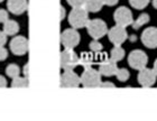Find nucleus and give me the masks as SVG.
Here are the masks:
<instances>
[{"instance_id":"1","label":"nucleus","mask_w":157,"mask_h":121,"mask_svg":"<svg viewBox=\"0 0 157 121\" xmlns=\"http://www.w3.org/2000/svg\"><path fill=\"white\" fill-rule=\"evenodd\" d=\"M89 11L85 9L84 7H78V8H73L72 11L69 15V23L70 25L78 29V28H83L86 27L89 23Z\"/></svg>"},{"instance_id":"2","label":"nucleus","mask_w":157,"mask_h":121,"mask_svg":"<svg viewBox=\"0 0 157 121\" xmlns=\"http://www.w3.org/2000/svg\"><path fill=\"white\" fill-rule=\"evenodd\" d=\"M101 74L99 71L89 67V69H84V72L82 73L81 75V84L84 88L88 89H94L99 88L101 85Z\"/></svg>"},{"instance_id":"3","label":"nucleus","mask_w":157,"mask_h":121,"mask_svg":"<svg viewBox=\"0 0 157 121\" xmlns=\"http://www.w3.org/2000/svg\"><path fill=\"white\" fill-rule=\"evenodd\" d=\"M86 29H88L89 35L93 38V40H99L108 33V27L107 24L101 19H91L89 20L88 25H86Z\"/></svg>"},{"instance_id":"4","label":"nucleus","mask_w":157,"mask_h":121,"mask_svg":"<svg viewBox=\"0 0 157 121\" xmlns=\"http://www.w3.org/2000/svg\"><path fill=\"white\" fill-rule=\"evenodd\" d=\"M80 64V56L72 48H65L61 53V67L65 70H73Z\"/></svg>"},{"instance_id":"5","label":"nucleus","mask_w":157,"mask_h":121,"mask_svg":"<svg viewBox=\"0 0 157 121\" xmlns=\"http://www.w3.org/2000/svg\"><path fill=\"white\" fill-rule=\"evenodd\" d=\"M80 34L75 28H67L61 34V43L65 48H74L80 43Z\"/></svg>"},{"instance_id":"6","label":"nucleus","mask_w":157,"mask_h":121,"mask_svg":"<svg viewBox=\"0 0 157 121\" xmlns=\"http://www.w3.org/2000/svg\"><path fill=\"white\" fill-rule=\"evenodd\" d=\"M28 47H29L28 40L24 36H15L13 40H10L9 48L13 55H25L28 52Z\"/></svg>"},{"instance_id":"7","label":"nucleus","mask_w":157,"mask_h":121,"mask_svg":"<svg viewBox=\"0 0 157 121\" xmlns=\"http://www.w3.org/2000/svg\"><path fill=\"white\" fill-rule=\"evenodd\" d=\"M147 61H148L147 55L143 51H139V49L132 51L129 54V56H128V63H129V65L132 69L138 70V71H140V70L146 67Z\"/></svg>"},{"instance_id":"8","label":"nucleus","mask_w":157,"mask_h":121,"mask_svg":"<svg viewBox=\"0 0 157 121\" xmlns=\"http://www.w3.org/2000/svg\"><path fill=\"white\" fill-rule=\"evenodd\" d=\"M113 19H115L117 25L122 27H127L134 23L132 13H130V10L128 9L127 7H119L115 11Z\"/></svg>"},{"instance_id":"9","label":"nucleus","mask_w":157,"mask_h":121,"mask_svg":"<svg viewBox=\"0 0 157 121\" xmlns=\"http://www.w3.org/2000/svg\"><path fill=\"white\" fill-rule=\"evenodd\" d=\"M59 84L62 88L66 89H74L78 88L81 84V78H78L75 73L73 72V70H65L64 73L61 75Z\"/></svg>"},{"instance_id":"10","label":"nucleus","mask_w":157,"mask_h":121,"mask_svg":"<svg viewBox=\"0 0 157 121\" xmlns=\"http://www.w3.org/2000/svg\"><path fill=\"white\" fill-rule=\"evenodd\" d=\"M108 36L110 42L115 46H121V44H124V40H127L128 34L124 29V27L117 25V26L112 27L110 30H108Z\"/></svg>"},{"instance_id":"11","label":"nucleus","mask_w":157,"mask_h":121,"mask_svg":"<svg viewBox=\"0 0 157 121\" xmlns=\"http://www.w3.org/2000/svg\"><path fill=\"white\" fill-rule=\"evenodd\" d=\"M156 73H155L154 70L151 69H143L139 71V74H138V82L139 84L143 86V88H151L153 86L156 81Z\"/></svg>"},{"instance_id":"12","label":"nucleus","mask_w":157,"mask_h":121,"mask_svg":"<svg viewBox=\"0 0 157 121\" xmlns=\"http://www.w3.org/2000/svg\"><path fill=\"white\" fill-rule=\"evenodd\" d=\"M141 42L148 48H156L157 47V28L149 27L145 29L141 34Z\"/></svg>"},{"instance_id":"13","label":"nucleus","mask_w":157,"mask_h":121,"mask_svg":"<svg viewBox=\"0 0 157 121\" xmlns=\"http://www.w3.org/2000/svg\"><path fill=\"white\" fill-rule=\"evenodd\" d=\"M7 8L13 15H23L28 9V2L27 0H8L7 1Z\"/></svg>"},{"instance_id":"14","label":"nucleus","mask_w":157,"mask_h":121,"mask_svg":"<svg viewBox=\"0 0 157 121\" xmlns=\"http://www.w3.org/2000/svg\"><path fill=\"white\" fill-rule=\"evenodd\" d=\"M117 71H118L117 64L112 59H105V62L101 63V65L99 67V72L103 76L116 75Z\"/></svg>"},{"instance_id":"15","label":"nucleus","mask_w":157,"mask_h":121,"mask_svg":"<svg viewBox=\"0 0 157 121\" xmlns=\"http://www.w3.org/2000/svg\"><path fill=\"white\" fill-rule=\"evenodd\" d=\"M2 30L8 35V36H15L19 32V24L15 20L8 19L5 24H2Z\"/></svg>"},{"instance_id":"16","label":"nucleus","mask_w":157,"mask_h":121,"mask_svg":"<svg viewBox=\"0 0 157 121\" xmlns=\"http://www.w3.org/2000/svg\"><path fill=\"white\" fill-rule=\"evenodd\" d=\"M102 6V0H85L84 3V8L90 13H98L99 10H101Z\"/></svg>"},{"instance_id":"17","label":"nucleus","mask_w":157,"mask_h":121,"mask_svg":"<svg viewBox=\"0 0 157 121\" xmlns=\"http://www.w3.org/2000/svg\"><path fill=\"white\" fill-rule=\"evenodd\" d=\"M94 61H95L94 56L92 55L91 53H83V54L80 56V64H81L84 69L91 67V65L93 64Z\"/></svg>"},{"instance_id":"18","label":"nucleus","mask_w":157,"mask_h":121,"mask_svg":"<svg viewBox=\"0 0 157 121\" xmlns=\"http://www.w3.org/2000/svg\"><path fill=\"white\" fill-rule=\"evenodd\" d=\"M29 85V82H28V78H25V76H17L15 79H13L11 81V88L15 89H24L27 88Z\"/></svg>"},{"instance_id":"19","label":"nucleus","mask_w":157,"mask_h":121,"mask_svg":"<svg viewBox=\"0 0 157 121\" xmlns=\"http://www.w3.org/2000/svg\"><path fill=\"white\" fill-rule=\"evenodd\" d=\"M124 51L121 48L120 46H116L115 48L112 49L111 53H110V59H112L113 62H119L124 59Z\"/></svg>"},{"instance_id":"20","label":"nucleus","mask_w":157,"mask_h":121,"mask_svg":"<svg viewBox=\"0 0 157 121\" xmlns=\"http://www.w3.org/2000/svg\"><path fill=\"white\" fill-rule=\"evenodd\" d=\"M148 21H149V15L148 13H141L137 19L134 20V23L131 24V25H132L134 29H139L141 26H144L145 24H147Z\"/></svg>"},{"instance_id":"21","label":"nucleus","mask_w":157,"mask_h":121,"mask_svg":"<svg viewBox=\"0 0 157 121\" xmlns=\"http://www.w3.org/2000/svg\"><path fill=\"white\" fill-rule=\"evenodd\" d=\"M6 74L7 76H9L10 79L13 80L17 76H19L20 74V67L17 64H9L6 67Z\"/></svg>"},{"instance_id":"22","label":"nucleus","mask_w":157,"mask_h":121,"mask_svg":"<svg viewBox=\"0 0 157 121\" xmlns=\"http://www.w3.org/2000/svg\"><path fill=\"white\" fill-rule=\"evenodd\" d=\"M116 76H117V79L120 82H126L129 79V72L126 69H118L117 73H116Z\"/></svg>"},{"instance_id":"23","label":"nucleus","mask_w":157,"mask_h":121,"mask_svg":"<svg viewBox=\"0 0 157 121\" xmlns=\"http://www.w3.org/2000/svg\"><path fill=\"white\" fill-rule=\"evenodd\" d=\"M129 2L136 9H144L148 5L149 0H129Z\"/></svg>"},{"instance_id":"24","label":"nucleus","mask_w":157,"mask_h":121,"mask_svg":"<svg viewBox=\"0 0 157 121\" xmlns=\"http://www.w3.org/2000/svg\"><path fill=\"white\" fill-rule=\"evenodd\" d=\"M89 47H90V49H91L92 52H94V53L101 52V49H102V45L97 40H92V42L90 43Z\"/></svg>"},{"instance_id":"25","label":"nucleus","mask_w":157,"mask_h":121,"mask_svg":"<svg viewBox=\"0 0 157 121\" xmlns=\"http://www.w3.org/2000/svg\"><path fill=\"white\" fill-rule=\"evenodd\" d=\"M9 19V13L6 9H0V24H5Z\"/></svg>"},{"instance_id":"26","label":"nucleus","mask_w":157,"mask_h":121,"mask_svg":"<svg viewBox=\"0 0 157 121\" xmlns=\"http://www.w3.org/2000/svg\"><path fill=\"white\" fill-rule=\"evenodd\" d=\"M67 2L73 8H78V7H84L85 0H67Z\"/></svg>"},{"instance_id":"27","label":"nucleus","mask_w":157,"mask_h":121,"mask_svg":"<svg viewBox=\"0 0 157 121\" xmlns=\"http://www.w3.org/2000/svg\"><path fill=\"white\" fill-rule=\"evenodd\" d=\"M7 57H8V51H7L5 47H0V62L2 61H6Z\"/></svg>"},{"instance_id":"28","label":"nucleus","mask_w":157,"mask_h":121,"mask_svg":"<svg viewBox=\"0 0 157 121\" xmlns=\"http://www.w3.org/2000/svg\"><path fill=\"white\" fill-rule=\"evenodd\" d=\"M7 35L3 30H1L0 32V47H2V46H5L6 45V43H7Z\"/></svg>"},{"instance_id":"29","label":"nucleus","mask_w":157,"mask_h":121,"mask_svg":"<svg viewBox=\"0 0 157 121\" xmlns=\"http://www.w3.org/2000/svg\"><path fill=\"white\" fill-rule=\"evenodd\" d=\"M100 88H102V89H115L116 85L113 84V83H111V82H103V83H101Z\"/></svg>"},{"instance_id":"30","label":"nucleus","mask_w":157,"mask_h":121,"mask_svg":"<svg viewBox=\"0 0 157 121\" xmlns=\"http://www.w3.org/2000/svg\"><path fill=\"white\" fill-rule=\"evenodd\" d=\"M23 74L25 78H28L29 76V64L27 63V64H25V66H24L23 69Z\"/></svg>"},{"instance_id":"31","label":"nucleus","mask_w":157,"mask_h":121,"mask_svg":"<svg viewBox=\"0 0 157 121\" xmlns=\"http://www.w3.org/2000/svg\"><path fill=\"white\" fill-rule=\"evenodd\" d=\"M119 0H102L103 5H107V6H115L117 5V2Z\"/></svg>"},{"instance_id":"32","label":"nucleus","mask_w":157,"mask_h":121,"mask_svg":"<svg viewBox=\"0 0 157 121\" xmlns=\"http://www.w3.org/2000/svg\"><path fill=\"white\" fill-rule=\"evenodd\" d=\"M7 85H8V83H7V80L5 79V76L0 75V89L7 88Z\"/></svg>"},{"instance_id":"33","label":"nucleus","mask_w":157,"mask_h":121,"mask_svg":"<svg viewBox=\"0 0 157 121\" xmlns=\"http://www.w3.org/2000/svg\"><path fill=\"white\" fill-rule=\"evenodd\" d=\"M65 8L64 7H61V20H63L64 18H65Z\"/></svg>"},{"instance_id":"34","label":"nucleus","mask_w":157,"mask_h":121,"mask_svg":"<svg viewBox=\"0 0 157 121\" xmlns=\"http://www.w3.org/2000/svg\"><path fill=\"white\" fill-rule=\"evenodd\" d=\"M155 71V73L157 74V59L155 61V63H154V69H153Z\"/></svg>"},{"instance_id":"35","label":"nucleus","mask_w":157,"mask_h":121,"mask_svg":"<svg viewBox=\"0 0 157 121\" xmlns=\"http://www.w3.org/2000/svg\"><path fill=\"white\" fill-rule=\"evenodd\" d=\"M153 6L155 9H157V0H153Z\"/></svg>"},{"instance_id":"36","label":"nucleus","mask_w":157,"mask_h":121,"mask_svg":"<svg viewBox=\"0 0 157 121\" xmlns=\"http://www.w3.org/2000/svg\"><path fill=\"white\" fill-rule=\"evenodd\" d=\"M2 1H3V0H0V2H2Z\"/></svg>"}]
</instances>
